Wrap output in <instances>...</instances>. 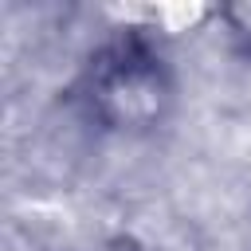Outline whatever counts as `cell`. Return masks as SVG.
Listing matches in <instances>:
<instances>
[{"instance_id":"cell-1","label":"cell","mask_w":251,"mask_h":251,"mask_svg":"<svg viewBox=\"0 0 251 251\" xmlns=\"http://www.w3.org/2000/svg\"><path fill=\"white\" fill-rule=\"evenodd\" d=\"M67 94L82 122L98 133L145 141L176 118L180 75L157 31L118 20L82 55Z\"/></svg>"},{"instance_id":"cell-2","label":"cell","mask_w":251,"mask_h":251,"mask_svg":"<svg viewBox=\"0 0 251 251\" xmlns=\"http://www.w3.org/2000/svg\"><path fill=\"white\" fill-rule=\"evenodd\" d=\"M216 24L224 27V39H227L231 55H239L243 63H251V0H243V4H220Z\"/></svg>"},{"instance_id":"cell-3","label":"cell","mask_w":251,"mask_h":251,"mask_svg":"<svg viewBox=\"0 0 251 251\" xmlns=\"http://www.w3.org/2000/svg\"><path fill=\"white\" fill-rule=\"evenodd\" d=\"M145 251H149V247H145Z\"/></svg>"}]
</instances>
